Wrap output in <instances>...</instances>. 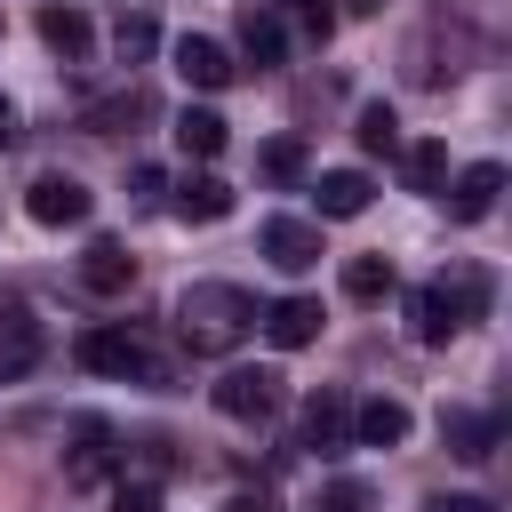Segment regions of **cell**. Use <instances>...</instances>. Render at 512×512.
<instances>
[{
    "instance_id": "cell-1",
    "label": "cell",
    "mask_w": 512,
    "mask_h": 512,
    "mask_svg": "<svg viewBox=\"0 0 512 512\" xmlns=\"http://www.w3.org/2000/svg\"><path fill=\"white\" fill-rule=\"evenodd\" d=\"M256 328V296L248 288H232V280H192L184 296H176V336H184V352H232L240 336Z\"/></svg>"
},
{
    "instance_id": "cell-2",
    "label": "cell",
    "mask_w": 512,
    "mask_h": 512,
    "mask_svg": "<svg viewBox=\"0 0 512 512\" xmlns=\"http://www.w3.org/2000/svg\"><path fill=\"white\" fill-rule=\"evenodd\" d=\"M480 296H488L480 272H456V280L440 272L432 288H416V296H408V328H416V344H448V336L480 312Z\"/></svg>"
},
{
    "instance_id": "cell-3",
    "label": "cell",
    "mask_w": 512,
    "mask_h": 512,
    "mask_svg": "<svg viewBox=\"0 0 512 512\" xmlns=\"http://www.w3.org/2000/svg\"><path fill=\"white\" fill-rule=\"evenodd\" d=\"M80 368H96V376H144V384H160V360L144 352V336L136 328H88L80 336Z\"/></svg>"
},
{
    "instance_id": "cell-4",
    "label": "cell",
    "mask_w": 512,
    "mask_h": 512,
    "mask_svg": "<svg viewBox=\"0 0 512 512\" xmlns=\"http://www.w3.org/2000/svg\"><path fill=\"white\" fill-rule=\"evenodd\" d=\"M208 400H216V416H232V424H264V416L280 408V376H272V368H224V376L208 384Z\"/></svg>"
},
{
    "instance_id": "cell-5",
    "label": "cell",
    "mask_w": 512,
    "mask_h": 512,
    "mask_svg": "<svg viewBox=\"0 0 512 512\" xmlns=\"http://www.w3.org/2000/svg\"><path fill=\"white\" fill-rule=\"evenodd\" d=\"M112 464H120V432H112L104 416H80V424H72L64 480H72V488H104V480H112Z\"/></svg>"
},
{
    "instance_id": "cell-6",
    "label": "cell",
    "mask_w": 512,
    "mask_h": 512,
    "mask_svg": "<svg viewBox=\"0 0 512 512\" xmlns=\"http://www.w3.org/2000/svg\"><path fill=\"white\" fill-rule=\"evenodd\" d=\"M24 208H32V224H88V184L64 176V168H48V176H32Z\"/></svg>"
},
{
    "instance_id": "cell-7",
    "label": "cell",
    "mask_w": 512,
    "mask_h": 512,
    "mask_svg": "<svg viewBox=\"0 0 512 512\" xmlns=\"http://www.w3.org/2000/svg\"><path fill=\"white\" fill-rule=\"evenodd\" d=\"M304 448H320V456H344V448H352V400H344V392L320 384V392L304 400Z\"/></svg>"
},
{
    "instance_id": "cell-8",
    "label": "cell",
    "mask_w": 512,
    "mask_h": 512,
    "mask_svg": "<svg viewBox=\"0 0 512 512\" xmlns=\"http://www.w3.org/2000/svg\"><path fill=\"white\" fill-rule=\"evenodd\" d=\"M176 72H184L192 88H232V80H240L232 48H224V40H208V32H184V40H176Z\"/></svg>"
},
{
    "instance_id": "cell-9",
    "label": "cell",
    "mask_w": 512,
    "mask_h": 512,
    "mask_svg": "<svg viewBox=\"0 0 512 512\" xmlns=\"http://www.w3.org/2000/svg\"><path fill=\"white\" fill-rule=\"evenodd\" d=\"M496 192H504V168H496V160H472L440 200H448V216H456V224H480V216L496 208Z\"/></svg>"
},
{
    "instance_id": "cell-10",
    "label": "cell",
    "mask_w": 512,
    "mask_h": 512,
    "mask_svg": "<svg viewBox=\"0 0 512 512\" xmlns=\"http://www.w3.org/2000/svg\"><path fill=\"white\" fill-rule=\"evenodd\" d=\"M264 256H272L280 272H312V264H320V224H304V216H272V224H264Z\"/></svg>"
},
{
    "instance_id": "cell-11",
    "label": "cell",
    "mask_w": 512,
    "mask_h": 512,
    "mask_svg": "<svg viewBox=\"0 0 512 512\" xmlns=\"http://www.w3.org/2000/svg\"><path fill=\"white\" fill-rule=\"evenodd\" d=\"M256 320H264V336H272L280 352H304V344L320 336V296H280V304H264Z\"/></svg>"
},
{
    "instance_id": "cell-12",
    "label": "cell",
    "mask_w": 512,
    "mask_h": 512,
    "mask_svg": "<svg viewBox=\"0 0 512 512\" xmlns=\"http://www.w3.org/2000/svg\"><path fill=\"white\" fill-rule=\"evenodd\" d=\"M240 56L256 64V72H272L280 56H288V24H280V8H240Z\"/></svg>"
},
{
    "instance_id": "cell-13",
    "label": "cell",
    "mask_w": 512,
    "mask_h": 512,
    "mask_svg": "<svg viewBox=\"0 0 512 512\" xmlns=\"http://www.w3.org/2000/svg\"><path fill=\"white\" fill-rule=\"evenodd\" d=\"M32 360H40V320L24 304H0V384H16Z\"/></svg>"
},
{
    "instance_id": "cell-14",
    "label": "cell",
    "mask_w": 512,
    "mask_h": 512,
    "mask_svg": "<svg viewBox=\"0 0 512 512\" xmlns=\"http://www.w3.org/2000/svg\"><path fill=\"white\" fill-rule=\"evenodd\" d=\"M168 208H176L184 224H224V216H232V184L200 168V176H184V184H176V200H168Z\"/></svg>"
},
{
    "instance_id": "cell-15",
    "label": "cell",
    "mask_w": 512,
    "mask_h": 512,
    "mask_svg": "<svg viewBox=\"0 0 512 512\" xmlns=\"http://www.w3.org/2000/svg\"><path fill=\"white\" fill-rule=\"evenodd\" d=\"M400 440H408V408L400 400L376 392V400L352 408V448H400Z\"/></svg>"
},
{
    "instance_id": "cell-16",
    "label": "cell",
    "mask_w": 512,
    "mask_h": 512,
    "mask_svg": "<svg viewBox=\"0 0 512 512\" xmlns=\"http://www.w3.org/2000/svg\"><path fill=\"white\" fill-rule=\"evenodd\" d=\"M80 280H88L96 296H120V288L136 280V256H128L120 240H88V256H80Z\"/></svg>"
},
{
    "instance_id": "cell-17",
    "label": "cell",
    "mask_w": 512,
    "mask_h": 512,
    "mask_svg": "<svg viewBox=\"0 0 512 512\" xmlns=\"http://www.w3.org/2000/svg\"><path fill=\"white\" fill-rule=\"evenodd\" d=\"M368 192H376V184H368L360 168H328V176L312 184V200H320V216H336V224H344V216H360V208H368Z\"/></svg>"
},
{
    "instance_id": "cell-18",
    "label": "cell",
    "mask_w": 512,
    "mask_h": 512,
    "mask_svg": "<svg viewBox=\"0 0 512 512\" xmlns=\"http://www.w3.org/2000/svg\"><path fill=\"white\" fill-rule=\"evenodd\" d=\"M440 432H448V448H456L464 464H488V456H496V416H472V408H448V416H440Z\"/></svg>"
},
{
    "instance_id": "cell-19",
    "label": "cell",
    "mask_w": 512,
    "mask_h": 512,
    "mask_svg": "<svg viewBox=\"0 0 512 512\" xmlns=\"http://www.w3.org/2000/svg\"><path fill=\"white\" fill-rule=\"evenodd\" d=\"M224 136H232V128H224V112H208V104H184V112H176V144H184L192 160H216Z\"/></svg>"
},
{
    "instance_id": "cell-20",
    "label": "cell",
    "mask_w": 512,
    "mask_h": 512,
    "mask_svg": "<svg viewBox=\"0 0 512 512\" xmlns=\"http://www.w3.org/2000/svg\"><path fill=\"white\" fill-rule=\"evenodd\" d=\"M40 40H48L56 56H72V64L96 48V32H88V16H80V8H40Z\"/></svg>"
},
{
    "instance_id": "cell-21",
    "label": "cell",
    "mask_w": 512,
    "mask_h": 512,
    "mask_svg": "<svg viewBox=\"0 0 512 512\" xmlns=\"http://www.w3.org/2000/svg\"><path fill=\"white\" fill-rule=\"evenodd\" d=\"M344 296H352V304L392 296V256H344Z\"/></svg>"
},
{
    "instance_id": "cell-22",
    "label": "cell",
    "mask_w": 512,
    "mask_h": 512,
    "mask_svg": "<svg viewBox=\"0 0 512 512\" xmlns=\"http://www.w3.org/2000/svg\"><path fill=\"white\" fill-rule=\"evenodd\" d=\"M152 112V96L144 88H128V96H112V104H88V128L96 136H112V128H128V120H144Z\"/></svg>"
},
{
    "instance_id": "cell-23",
    "label": "cell",
    "mask_w": 512,
    "mask_h": 512,
    "mask_svg": "<svg viewBox=\"0 0 512 512\" xmlns=\"http://www.w3.org/2000/svg\"><path fill=\"white\" fill-rule=\"evenodd\" d=\"M112 48H120V64H144V56L160 48V32H152V16H120V24H112Z\"/></svg>"
},
{
    "instance_id": "cell-24",
    "label": "cell",
    "mask_w": 512,
    "mask_h": 512,
    "mask_svg": "<svg viewBox=\"0 0 512 512\" xmlns=\"http://www.w3.org/2000/svg\"><path fill=\"white\" fill-rule=\"evenodd\" d=\"M360 144H368V152H400V120H392V104H360Z\"/></svg>"
},
{
    "instance_id": "cell-25",
    "label": "cell",
    "mask_w": 512,
    "mask_h": 512,
    "mask_svg": "<svg viewBox=\"0 0 512 512\" xmlns=\"http://www.w3.org/2000/svg\"><path fill=\"white\" fill-rule=\"evenodd\" d=\"M408 184H416V192H440V184H448V152H440V144H408Z\"/></svg>"
},
{
    "instance_id": "cell-26",
    "label": "cell",
    "mask_w": 512,
    "mask_h": 512,
    "mask_svg": "<svg viewBox=\"0 0 512 512\" xmlns=\"http://www.w3.org/2000/svg\"><path fill=\"white\" fill-rule=\"evenodd\" d=\"M264 176H272V184H296V176H304V144H296V136L264 144Z\"/></svg>"
},
{
    "instance_id": "cell-27",
    "label": "cell",
    "mask_w": 512,
    "mask_h": 512,
    "mask_svg": "<svg viewBox=\"0 0 512 512\" xmlns=\"http://www.w3.org/2000/svg\"><path fill=\"white\" fill-rule=\"evenodd\" d=\"M112 512H160V488L152 480H120L112 488Z\"/></svg>"
},
{
    "instance_id": "cell-28",
    "label": "cell",
    "mask_w": 512,
    "mask_h": 512,
    "mask_svg": "<svg viewBox=\"0 0 512 512\" xmlns=\"http://www.w3.org/2000/svg\"><path fill=\"white\" fill-rule=\"evenodd\" d=\"M288 8H296V24H304L312 40H328V32H336V8H328V0H288Z\"/></svg>"
},
{
    "instance_id": "cell-29",
    "label": "cell",
    "mask_w": 512,
    "mask_h": 512,
    "mask_svg": "<svg viewBox=\"0 0 512 512\" xmlns=\"http://www.w3.org/2000/svg\"><path fill=\"white\" fill-rule=\"evenodd\" d=\"M360 504H368V488H360V480H336V488H328V504H320V512H360Z\"/></svg>"
},
{
    "instance_id": "cell-30",
    "label": "cell",
    "mask_w": 512,
    "mask_h": 512,
    "mask_svg": "<svg viewBox=\"0 0 512 512\" xmlns=\"http://www.w3.org/2000/svg\"><path fill=\"white\" fill-rule=\"evenodd\" d=\"M216 512H272V496H264V488H240V496H224Z\"/></svg>"
},
{
    "instance_id": "cell-31",
    "label": "cell",
    "mask_w": 512,
    "mask_h": 512,
    "mask_svg": "<svg viewBox=\"0 0 512 512\" xmlns=\"http://www.w3.org/2000/svg\"><path fill=\"white\" fill-rule=\"evenodd\" d=\"M424 512H496V504H488V496H432Z\"/></svg>"
},
{
    "instance_id": "cell-32",
    "label": "cell",
    "mask_w": 512,
    "mask_h": 512,
    "mask_svg": "<svg viewBox=\"0 0 512 512\" xmlns=\"http://www.w3.org/2000/svg\"><path fill=\"white\" fill-rule=\"evenodd\" d=\"M128 184H136V200H160V192H168V176H160V168H136Z\"/></svg>"
},
{
    "instance_id": "cell-33",
    "label": "cell",
    "mask_w": 512,
    "mask_h": 512,
    "mask_svg": "<svg viewBox=\"0 0 512 512\" xmlns=\"http://www.w3.org/2000/svg\"><path fill=\"white\" fill-rule=\"evenodd\" d=\"M8 144H16V104L0 96V152H8Z\"/></svg>"
},
{
    "instance_id": "cell-34",
    "label": "cell",
    "mask_w": 512,
    "mask_h": 512,
    "mask_svg": "<svg viewBox=\"0 0 512 512\" xmlns=\"http://www.w3.org/2000/svg\"><path fill=\"white\" fill-rule=\"evenodd\" d=\"M344 8H352V16H376V8H384V0H344Z\"/></svg>"
}]
</instances>
